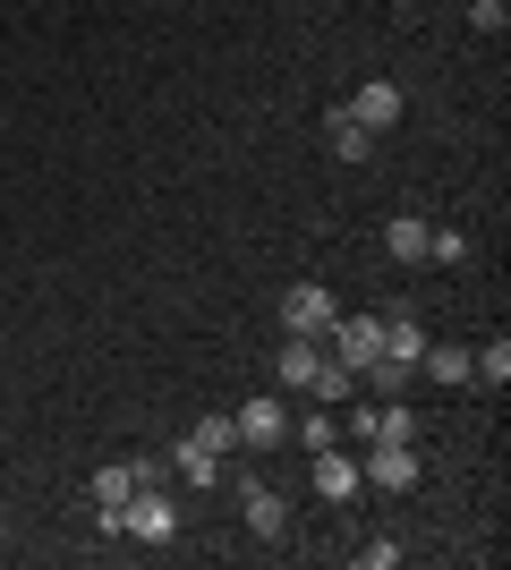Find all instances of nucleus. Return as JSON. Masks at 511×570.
Returning a JSON list of instances; mask_svg holds the SVG:
<instances>
[{
    "label": "nucleus",
    "mask_w": 511,
    "mask_h": 570,
    "mask_svg": "<svg viewBox=\"0 0 511 570\" xmlns=\"http://www.w3.org/2000/svg\"><path fill=\"white\" fill-rule=\"evenodd\" d=\"M120 537H137V546H170V537H179V502H170L163 485H137V494L120 502Z\"/></svg>",
    "instance_id": "f257e3e1"
},
{
    "label": "nucleus",
    "mask_w": 511,
    "mask_h": 570,
    "mask_svg": "<svg viewBox=\"0 0 511 570\" xmlns=\"http://www.w3.org/2000/svg\"><path fill=\"white\" fill-rule=\"evenodd\" d=\"M324 341H333V357L350 366V375H366V366L384 357V315H333Z\"/></svg>",
    "instance_id": "f03ea898"
},
{
    "label": "nucleus",
    "mask_w": 511,
    "mask_h": 570,
    "mask_svg": "<svg viewBox=\"0 0 511 570\" xmlns=\"http://www.w3.org/2000/svg\"><path fill=\"white\" fill-rule=\"evenodd\" d=\"M341 315V298L324 282H291L282 289V333H307V341H324V324Z\"/></svg>",
    "instance_id": "7ed1b4c3"
},
{
    "label": "nucleus",
    "mask_w": 511,
    "mask_h": 570,
    "mask_svg": "<svg viewBox=\"0 0 511 570\" xmlns=\"http://www.w3.org/2000/svg\"><path fill=\"white\" fill-rule=\"evenodd\" d=\"M230 417H239V443H247V452H273V443L291 434V401H282V392H256V401H239Z\"/></svg>",
    "instance_id": "20e7f679"
},
{
    "label": "nucleus",
    "mask_w": 511,
    "mask_h": 570,
    "mask_svg": "<svg viewBox=\"0 0 511 570\" xmlns=\"http://www.w3.org/2000/svg\"><path fill=\"white\" fill-rule=\"evenodd\" d=\"M358 476H366V485H384V494H410V485H417V443H366Z\"/></svg>",
    "instance_id": "39448f33"
},
{
    "label": "nucleus",
    "mask_w": 511,
    "mask_h": 570,
    "mask_svg": "<svg viewBox=\"0 0 511 570\" xmlns=\"http://www.w3.org/2000/svg\"><path fill=\"white\" fill-rule=\"evenodd\" d=\"M341 111L358 119L366 137H384V128H401V111H410V102H401V86H392V77H366L358 102H341Z\"/></svg>",
    "instance_id": "423d86ee"
},
{
    "label": "nucleus",
    "mask_w": 511,
    "mask_h": 570,
    "mask_svg": "<svg viewBox=\"0 0 511 570\" xmlns=\"http://www.w3.org/2000/svg\"><path fill=\"white\" fill-rule=\"evenodd\" d=\"M239 511H247V537H265V546H273V537H291V502L273 494V485H256V476L239 485Z\"/></svg>",
    "instance_id": "0eeeda50"
},
{
    "label": "nucleus",
    "mask_w": 511,
    "mask_h": 570,
    "mask_svg": "<svg viewBox=\"0 0 511 570\" xmlns=\"http://www.w3.org/2000/svg\"><path fill=\"white\" fill-rule=\"evenodd\" d=\"M358 485H366L358 460L341 452V443H324V452H316V494H324V502H358Z\"/></svg>",
    "instance_id": "6e6552de"
},
{
    "label": "nucleus",
    "mask_w": 511,
    "mask_h": 570,
    "mask_svg": "<svg viewBox=\"0 0 511 570\" xmlns=\"http://www.w3.org/2000/svg\"><path fill=\"white\" fill-rule=\"evenodd\" d=\"M170 476H179V485H196V494H214V485H222V452H205L196 434H179V452H170Z\"/></svg>",
    "instance_id": "1a4fd4ad"
},
{
    "label": "nucleus",
    "mask_w": 511,
    "mask_h": 570,
    "mask_svg": "<svg viewBox=\"0 0 511 570\" xmlns=\"http://www.w3.org/2000/svg\"><path fill=\"white\" fill-rule=\"evenodd\" d=\"M316 341H307V333H291V341H282V350H273V375H282V392H307V375H316Z\"/></svg>",
    "instance_id": "9d476101"
},
{
    "label": "nucleus",
    "mask_w": 511,
    "mask_h": 570,
    "mask_svg": "<svg viewBox=\"0 0 511 570\" xmlns=\"http://www.w3.org/2000/svg\"><path fill=\"white\" fill-rule=\"evenodd\" d=\"M426 238H435V230H426L417 214H392L384 222V256L392 264H426Z\"/></svg>",
    "instance_id": "9b49d317"
},
{
    "label": "nucleus",
    "mask_w": 511,
    "mask_h": 570,
    "mask_svg": "<svg viewBox=\"0 0 511 570\" xmlns=\"http://www.w3.org/2000/svg\"><path fill=\"white\" fill-rule=\"evenodd\" d=\"M384 357H401V366H417V357H426V324H417L410 307L384 315Z\"/></svg>",
    "instance_id": "f8f14e48"
},
{
    "label": "nucleus",
    "mask_w": 511,
    "mask_h": 570,
    "mask_svg": "<svg viewBox=\"0 0 511 570\" xmlns=\"http://www.w3.org/2000/svg\"><path fill=\"white\" fill-rule=\"evenodd\" d=\"M307 392H316L324 409H341V401H358V375H350L341 357H316V375H307Z\"/></svg>",
    "instance_id": "ddd939ff"
},
{
    "label": "nucleus",
    "mask_w": 511,
    "mask_h": 570,
    "mask_svg": "<svg viewBox=\"0 0 511 570\" xmlns=\"http://www.w3.org/2000/svg\"><path fill=\"white\" fill-rule=\"evenodd\" d=\"M324 137H333V154H341V163H366V154H375V137H366V128H358L350 111H324Z\"/></svg>",
    "instance_id": "4468645a"
},
{
    "label": "nucleus",
    "mask_w": 511,
    "mask_h": 570,
    "mask_svg": "<svg viewBox=\"0 0 511 570\" xmlns=\"http://www.w3.org/2000/svg\"><path fill=\"white\" fill-rule=\"evenodd\" d=\"M196 443H205V452H222V460H230V452H239V417H230V409H205V417H196Z\"/></svg>",
    "instance_id": "2eb2a0df"
},
{
    "label": "nucleus",
    "mask_w": 511,
    "mask_h": 570,
    "mask_svg": "<svg viewBox=\"0 0 511 570\" xmlns=\"http://www.w3.org/2000/svg\"><path fill=\"white\" fill-rule=\"evenodd\" d=\"M366 443H417V409L384 401V409H375V426H366Z\"/></svg>",
    "instance_id": "dca6fc26"
},
{
    "label": "nucleus",
    "mask_w": 511,
    "mask_h": 570,
    "mask_svg": "<svg viewBox=\"0 0 511 570\" xmlns=\"http://www.w3.org/2000/svg\"><path fill=\"white\" fill-rule=\"evenodd\" d=\"M417 366H426L435 383H478V375H469V350H452V341H426V357H417Z\"/></svg>",
    "instance_id": "f3484780"
},
{
    "label": "nucleus",
    "mask_w": 511,
    "mask_h": 570,
    "mask_svg": "<svg viewBox=\"0 0 511 570\" xmlns=\"http://www.w3.org/2000/svg\"><path fill=\"white\" fill-rule=\"evenodd\" d=\"M469 375L503 392V383H511V341H487V350H469Z\"/></svg>",
    "instance_id": "a211bd4d"
},
{
    "label": "nucleus",
    "mask_w": 511,
    "mask_h": 570,
    "mask_svg": "<svg viewBox=\"0 0 511 570\" xmlns=\"http://www.w3.org/2000/svg\"><path fill=\"white\" fill-rule=\"evenodd\" d=\"M410 375H417V366H401V357H375V366H366V383H375L384 401H401V392H410Z\"/></svg>",
    "instance_id": "6ab92c4d"
},
{
    "label": "nucleus",
    "mask_w": 511,
    "mask_h": 570,
    "mask_svg": "<svg viewBox=\"0 0 511 570\" xmlns=\"http://www.w3.org/2000/svg\"><path fill=\"white\" fill-rule=\"evenodd\" d=\"M469 26H478V35H503L511 9H503V0H469Z\"/></svg>",
    "instance_id": "aec40b11"
},
{
    "label": "nucleus",
    "mask_w": 511,
    "mask_h": 570,
    "mask_svg": "<svg viewBox=\"0 0 511 570\" xmlns=\"http://www.w3.org/2000/svg\"><path fill=\"white\" fill-rule=\"evenodd\" d=\"M358 562H366V570H392V562H401V537H366Z\"/></svg>",
    "instance_id": "412c9836"
},
{
    "label": "nucleus",
    "mask_w": 511,
    "mask_h": 570,
    "mask_svg": "<svg viewBox=\"0 0 511 570\" xmlns=\"http://www.w3.org/2000/svg\"><path fill=\"white\" fill-rule=\"evenodd\" d=\"M426 256H435V264H461L469 238H461V230H435V238H426Z\"/></svg>",
    "instance_id": "4be33fe9"
},
{
    "label": "nucleus",
    "mask_w": 511,
    "mask_h": 570,
    "mask_svg": "<svg viewBox=\"0 0 511 570\" xmlns=\"http://www.w3.org/2000/svg\"><path fill=\"white\" fill-rule=\"evenodd\" d=\"M298 434H307V452H324V443H341V417H324V409H316V417H307Z\"/></svg>",
    "instance_id": "5701e85b"
}]
</instances>
